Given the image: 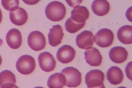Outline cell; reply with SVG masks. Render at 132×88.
Here are the masks:
<instances>
[{"mask_svg": "<svg viewBox=\"0 0 132 88\" xmlns=\"http://www.w3.org/2000/svg\"><path fill=\"white\" fill-rule=\"evenodd\" d=\"M95 42L94 35L92 32L85 30L79 34L76 38V43L77 46L81 49H89L93 46Z\"/></svg>", "mask_w": 132, "mask_h": 88, "instance_id": "52a82bcc", "label": "cell"}, {"mask_svg": "<svg viewBox=\"0 0 132 88\" xmlns=\"http://www.w3.org/2000/svg\"><path fill=\"white\" fill-rule=\"evenodd\" d=\"M16 79L13 73L5 70L0 72V87L7 84H15Z\"/></svg>", "mask_w": 132, "mask_h": 88, "instance_id": "ffe728a7", "label": "cell"}, {"mask_svg": "<svg viewBox=\"0 0 132 88\" xmlns=\"http://www.w3.org/2000/svg\"><path fill=\"white\" fill-rule=\"evenodd\" d=\"M95 43L101 48L110 46L114 41V34L109 29H101L94 37Z\"/></svg>", "mask_w": 132, "mask_h": 88, "instance_id": "5b68a950", "label": "cell"}, {"mask_svg": "<svg viewBox=\"0 0 132 88\" xmlns=\"http://www.w3.org/2000/svg\"><path fill=\"white\" fill-rule=\"evenodd\" d=\"M75 49L71 46L65 45L60 47L57 52V58L59 62L63 64H68L75 58Z\"/></svg>", "mask_w": 132, "mask_h": 88, "instance_id": "9c48e42d", "label": "cell"}, {"mask_svg": "<svg viewBox=\"0 0 132 88\" xmlns=\"http://www.w3.org/2000/svg\"><path fill=\"white\" fill-rule=\"evenodd\" d=\"M66 2L70 5L71 7H76L78 6V5H79L80 3H81V1H71V2L66 1Z\"/></svg>", "mask_w": 132, "mask_h": 88, "instance_id": "603a6c76", "label": "cell"}, {"mask_svg": "<svg viewBox=\"0 0 132 88\" xmlns=\"http://www.w3.org/2000/svg\"><path fill=\"white\" fill-rule=\"evenodd\" d=\"M91 7L96 15L104 16L109 13L110 5L106 0H95L92 3Z\"/></svg>", "mask_w": 132, "mask_h": 88, "instance_id": "e0dca14e", "label": "cell"}, {"mask_svg": "<svg viewBox=\"0 0 132 88\" xmlns=\"http://www.w3.org/2000/svg\"><path fill=\"white\" fill-rule=\"evenodd\" d=\"M10 19L12 23L17 26H22L27 21L28 15L22 7H18L13 11L10 12Z\"/></svg>", "mask_w": 132, "mask_h": 88, "instance_id": "5bb4252c", "label": "cell"}, {"mask_svg": "<svg viewBox=\"0 0 132 88\" xmlns=\"http://www.w3.org/2000/svg\"><path fill=\"white\" fill-rule=\"evenodd\" d=\"M24 2H25V3H27V4H30V5H32V4H35V3H38V2H26V1H24Z\"/></svg>", "mask_w": 132, "mask_h": 88, "instance_id": "d4e9b609", "label": "cell"}, {"mask_svg": "<svg viewBox=\"0 0 132 88\" xmlns=\"http://www.w3.org/2000/svg\"><path fill=\"white\" fill-rule=\"evenodd\" d=\"M6 42L7 45L13 49H17L21 46L22 37L19 29H12L6 35Z\"/></svg>", "mask_w": 132, "mask_h": 88, "instance_id": "8fae6325", "label": "cell"}, {"mask_svg": "<svg viewBox=\"0 0 132 88\" xmlns=\"http://www.w3.org/2000/svg\"><path fill=\"white\" fill-rule=\"evenodd\" d=\"M40 68L45 72H51L56 67V61L49 52H43L38 56Z\"/></svg>", "mask_w": 132, "mask_h": 88, "instance_id": "ba28073f", "label": "cell"}, {"mask_svg": "<svg viewBox=\"0 0 132 88\" xmlns=\"http://www.w3.org/2000/svg\"><path fill=\"white\" fill-rule=\"evenodd\" d=\"M2 5L5 10H9L11 12V11H13L19 7V0H11V1L2 0Z\"/></svg>", "mask_w": 132, "mask_h": 88, "instance_id": "7402d4cb", "label": "cell"}, {"mask_svg": "<svg viewBox=\"0 0 132 88\" xmlns=\"http://www.w3.org/2000/svg\"><path fill=\"white\" fill-rule=\"evenodd\" d=\"M65 83V77L62 73H56L50 76L47 81L48 88H63Z\"/></svg>", "mask_w": 132, "mask_h": 88, "instance_id": "d6986e66", "label": "cell"}, {"mask_svg": "<svg viewBox=\"0 0 132 88\" xmlns=\"http://www.w3.org/2000/svg\"><path fill=\"white\" fill-rule=\"evenodd\" d=\"M1 88H19V87L16 86L15 84H7L1 86Z\"/></svg>", "mask_w": 132, "mask_h": 88, "instance_id": "cb8c5ba5", "label": "cell"}, {"mask_svg": "<svg viewBox=\"0 0 132 88\" xmlns=\"http://www.w3.org/2000/svg\"><path fill=\"white\" fill-rule=\"evenodd\" d=\"M64 36L62 28L60 25H54L50 29L48 35V43L53 47L58 46L62 42Z\"/></svg>", "mask_w": 132, "mask_h": 88, "instance_id": "7c38bea8", "label": "cell"}, {"mask_svg": "<svg viewBox=\"0 0 132 88\" xmlns=\"http://www.w3.org/2000/svg\"><path fill=\"white\" fill-rule=\"evenodd\" d=\"M29 46L31 49L39 51L46 46V38L43 34L39 31H33L29 35L27 39Z\"/></svg>", "mask_w": 132, "mask_h": 88, "instance_id": "8992f818", "label": "cell"}, {"mask_svg": "<svg viewBox=\"0 0 132 88\" xmlns=\"http://www.w3.org/2000/svg\"><path fill=\"white\" fill-rule=\"evenodd\" d=\"M35 88H43V87H35Z\"/></svg>", "mask_w": 132, "mask_h": 88, "instance_id": "f1b7e54d", "label": "cell"}, {"mask_svg": "<svg viewBox=\"0 0 132 88\" xmlns=\"http://www.w3.org/2000/svg\"><path fill=\"white\" fill-rule=\"evenodd\" d=\"M95 88H106V87H105V86H104V85H102V86H101V87H95Z\"/></svg>", "mask_w": 132, "mask_h": 88, "instance_id": "83f0119b", "label": "cell"}, {"mask_svg": "<svg viewBox=\"0 0 132 88\" xmlns=\"http://www.w3.org/2000/svg\"><path fill=\"white\" fill-rule=\"evenodd\" d=\"M65 77V85L68 87H76L81 83V74L73 67H68L61 72Z\"/></svg>", "mask_w": 132, "mask_h": 88, "instance_id": "3957f363", "label": "cell"}, {"mask_svg": "<svg viewBox=\"0 0 132 88\" xmlns=\"http://www.w3.org/2000/svg\"><path fill=\"white\" fill-rule=\"evenodd\" d=\"M104 74L100 70H90L85 76V83L87 88H95L104 85Z\"/></svg>", "mask_w": 132, "mask_h": 88, "instance_id": "277c9868", "label": "cell"}, {"mask_svg": "<svg viewBox=\"0 0 132 88\" xmlns=\"http://www.w3.org/2000/svg\"><path fill=\"white\" fill-rule=\"evenodd\" d=\"M85 59L90 66H99L102 62V56L98 49L95 47H91L85 51Z\"/></svg>", "mask_w": 132, "mask_h": 88, "instance_id": "30bf717a", "label": "cell"}, {"mask_svg": "<svg viewBox=\"0 0 132 88\" xmlns=\"http://www.w3.org/2000/svg\"><path fill=\"white\" fill-rule=\"evenodd\" d=\"M118 88H126V87H118Z\"/></svg>", "mask_w": 132, "mask_h": 88, "instance_id": "f546056e", "label": "cell"}, {"mask_svg": "<svg viewBox=\"0 0 132 88\" xmlns=\"http://www.w3.org/2000/svg\"><path fill=\"white\" fill-rule=\"evenodd\" d=\"M117 36L119 41L123 44L132 43V27L131 25H125L118 29Z\"/></svg>", "mask_w": 132, "mask_h": 88, "instance_id": "ac0fdd59", "label": "cell"}, {"mask_svg": "<svg viewBox=\"0 0 132 88\" xmlns=\"http://www.w3.org/2000/svg\"><path fill=\"white\" fill-rule=\"evenodd\" d=\"M45 13L48 19L57 22L62 21L65 18L66 14V8L62 2L53 1L46 6Z\"/></svg>", "mask_w": 132, "mask_h": 88, "instance_id": "6da1fadb", "label": "cell"}, {"mask_svg": "<svg viewBox=\"0 0 132 88\" xmlns=\"http://www.w3.org/2000/svg\"><path fill=\"white\" fill-rule=\"evenodd\" d=\"M85 25V23H76L75 21H73L71 18H69L66 21L65 27V29L67 32L73 34V33H76V32H78L79 30H80L81 28L84 27Z\"/></svg>", "mask_w": 132, "mask_h": 88, "instance_id": "44dd1931", "label": "cell"}, {"mask_svg": "<svg viewBox=\"0 0 132 88\" xmlns=\"http://www.w3.org/2000/svg\"><path fill=\"white\" fill-rule=\"evenodd\" d=\"M2 57L0 56V65H2Z\"/></svg>", "mask_w": 132, "mask_h": 88, "instance_id": "4316f807", "label": "cell"}, {"mask_svg": "<svg viewBox=\"0 0 132 88\" xmlns=\"http://www.w3.org/2000/svg\"><path fill=\"white\" fill-rule=\"evenodd\" d=\"M109 56L113 62L120 64L127 60L128 51L124 47L115 46L109 51Z\"/></svg>", "mask_w": 132, "mask_h": 88, "instance_id": "4fadbf2b", "label": "cell"}, {"mask_svg": "<svg viewBox=\"0 0 132 88\" xmlns=\"http://www.w3.org/2000/svg\"><path fill=\"white\" fill-rule=\"evenodd\" d=\"M89 10L85 6L78 5L74 7V9L71 11V19L76 23H85L86 20L89 18Z\"/></svg>", "mask_w": 132, "mask_h": 88, "instance_id": "9a60e30c", "label": "cell"}, {"mask_svg": "<svg viewBox=\"0 0 132 88\" xmlns=\"http://www.w3.org/2000/svg\"><path fill=\"white\" fill-rule=\"evenodd\" d=\"M2 10L0 9V23L2 22Z\"/></svg>", "mask_w": 132, "mask_h": 88, "instance_id": "484cf974", "label": "cell"}, {"mask_svg": "<svg viewBox=\"0 0 132 88\" xmlns=\"http://www.w3.org/2000/svg\"><path fill=\"white\" fill-rule=\"evenodd\" d=\"M35 60L32 56L23 55L20 57L16 62V69L20 74L29 75L35 69Z\"/></svg>", "mask_w": 132, "mask_h": 88, "instance_id": "7a4b0ae2", "label": "cell"}, {"mask_svg": "<svg viewBox=\"0 0 132 88\" xmlns=\"http://www.w3.org/2000/svg\"><path fill=\"white\" fill-rule=\"evenodd\" d=\"M106 77L109 82L113 85L120 84L123 80V71L117 66H112L107 70Z\"/></svg>", "mask_w": 132, "mask_h": 88, "instance_id": "2e32d148", "label": "cell"}]
</instances>
